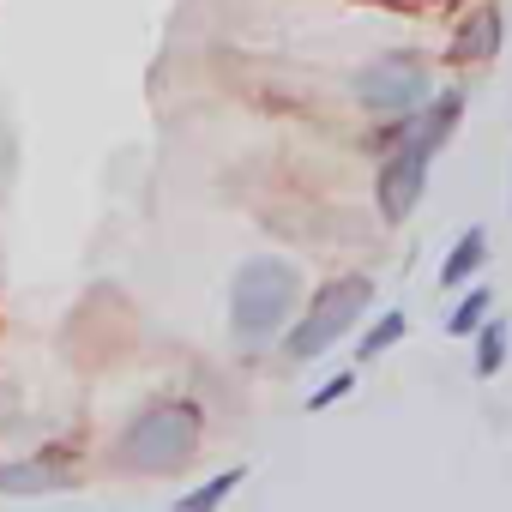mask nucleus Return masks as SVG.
<instances>
[{"label":"nucleus","instance_id":"1","mask_svg":"<svg viewBox=\"0 0 512 512\" xmlns=\"http://www.w3.org/2000/svg\"><path fill=\"white\" fill-rule=\"evenodd\" d=\"M458 115H464V91H440L434 109H428L422 121H410V133L386 151V163H380V217H386V223H404V217L416 211V199H422V187H428V163H434V151L452 139Z\"/></svg>","mask_w":512,"mask_h":512},{"label":"nucleus","instance_id":"2","mask_svg":"<svg viewBox=\"0 0 512 512\" xmlns=\"http://www.w3.org/2000/svg\"><path fill=\"white\" fill-rule=\"evenodd\" d=\"M296 296H302V272L290 260H247L229 284V332L241 350H266L272 338H284L290 314H296Z\"/></svg>","mask_w":512,"mask_h":512},{"label":"nucleus","instance_id":"3","mask_svg":"<svg viewBox=\"0 0 512 512\" xmlns=\"http://www.w3.org/2000/svg\"><path fill=\"white\" fill-rule=\"evenodd\" d=\"M193 452H199V404H181V398L145 404L115 440V464L121 470H145V476H169Z\"/></svg>","mask_w":512,"mask_h":512},{"label":"nucleus","instance_id":"4","mask_svg":"<svg viewBox=\"0 0 512 512\" xmlns=\"http://www.w3.org/2000/svg\"><path fill=\"white\" fill-rule=\"evenodd\" d=\"M368 308H374V284H368V278H356V272H350V278L326 284V290L314 296V308L290 326V338H284V344H290V356H296V362H308V356L332 350L338 338H350V332H356V320H362Z\"/></svg>","mask_w":512,"mask_h":512},{"label":"nucleus","instance_id":"5","mask_svg":"<svg viewBox=\"0 0 512 512\" xmlns=\"http://www.w3.org/2000/svg\"><path fill=\"white\" fill-rule=\"evenodd\" d=\"M356 97H362V109H374L386 121H404L428 97V73H422L416 55H386V61H368L356 73Z\"/></svg>","mask_w":512,"mask_h":512},{"label":"nucleus","instance_id":"6","mask_svg":"<svg viewBox=\"0 0 512 512\" xmlns=\"http://www.w3.org/2000/svg\"><path fill=\"white\" fill-rule=\"evenodd\" d=\"M61 488H73V470L67 464H49V458L0 464V494H61Z\"/></svg>","mask_w":512,"mask_h":512},{"label":"nucleus","instance_id":"7","mask_svg":"<svg viewBox=\"0 0 512 512\" xmlns=\"http://www.w3.org/2000/svg\"><path fill=\"white\" fill-rule=\"evenodd\" d=\"M500 49V13L482 7L476 19H464V31L452 37V61H488Z\"/></svg>","mask_w":512,"mask_h":512},{"label":"nucleus","instance_id":"8","mask_svg":"<svg viewBox=\"0 0 512 512\" xmlns=\"http://www.w3.org/2000/svg\"><path fill=\"white\" fill-rule=\"evenodd\" d=\"M482 260H488V235H482V229H464L458 247L446 253V266H440V284H452V290L470 284V278L482 272Z\"/></svg>","mask_w":512,"mask_h":512},{"label":"nucleus","instance_id":"9","mask_svg":"<svg viewBox=\"0 0 512 512\" xmlns=\"http://www.w3.org/2000/svg\"><path fill=\"white\" fill-rule=\"evenodd\" d=\"M506 320H482V332H476V374L482 380H494L500 368H506Z\"/></svg>","mask_w":512,"mask_h":512},{"label":"nucleus","instance_id":"10","mask_svg":"<svg viewBox=\"0 0 512 512\" xmlns=\"http://www.w3.org/2000/svg\"><path fill=\"white\" fill-rule=\"evenodd\" d=\"M235 488H241V470H223V476L199 482L193 494H181V500H175V512H217V506H223V500H229Z\"/></svg>","mask_w":512,"mask_h":512},{"label":"nucleus","instance_id":"11","mask_svg":"<svg viewBox=\"0 0 512 512\" xmlns=\"http://www.w3.org/2000/svg\"><path fill=\"white\" fill-rule=\"evenodd\" d=\"M488 308H494V296H488V284L482 290H470L458 308H452V320H446V332L452 338H470V332H482V320H488Z\"/></svg>","mask_w":512,"mask_h":512},{"label":"nucleus","instance_id":"12","mask_svg":"<svg viewBox=\"0 0 512 512\" xmlns=\"http://www.w3.org/2000/svg\"><path fill=\"white\" fill-rule=\"evenodd\" d=\"M398 338H404V314L392 308V314H386V320H380V326H374V332L362 338V362H374V356H380V350H392Z\"/></svg>","mask_w":512,"mask_h":512},{"label":"nucleus","instance_id":"13","mask_svg":"<svg viewBox=\"0 0 512 512\" xmlns=\"http://www.w3.org/2000/svg\"><path fill=\"white\" fill-rule=\"evenodd\" d=\"M350 386H356V374H338V380H326L314 398H308V410H326V404H338V398H350Z\"/></svg>","mask_w":512,"mask_h":512}]
</instances>
